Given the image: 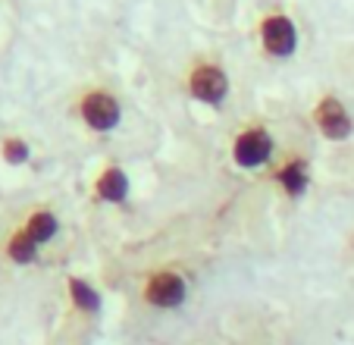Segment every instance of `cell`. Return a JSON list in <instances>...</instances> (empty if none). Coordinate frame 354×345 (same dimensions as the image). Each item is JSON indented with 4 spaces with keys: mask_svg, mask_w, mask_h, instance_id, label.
Here are the masks:
<instances>
[{
    "mask_svg": "<svg viewBox=\"0 0 354 345\" xmlns=\"http://www.w3.org/2000/svg\"><path fill=\"white\" fill-rule=\"evenodd\" d=\"M279 182L286 186L288 195L304 192V188H308V166H304V160H292V163L279 172Z\"/></svg>",
    "mask_w": 354,
    "mask_h": 345,
    "instance_id": "cell-8",
    "label": "cell"
},
{
    "mask_svg": "<svg viewBox=\"0 0 354 345\" xmlns=\"http://www.w3.org/2000/svg\"><path fill=\"white\" fill-rule=\"evenodd\" d=\"M147 301L157 308H176L185 301V283L176 273H157L147 283Z\"/></svg>",
    "mask_w": 354,
    "mask_h": 345,
    "instance_id": "cell-1",
    "label": "cell"
},
{
    "mask_svg": "<svg viewBox=\"0 0 354 345\" xmlns=\"http://www.w3.org/2000/svg\"><path fill=\"white\" fill-rule=\"evenodd\" d=\"M317 123H320V129L329 139H348V135H351V120H348L345 107L333 98H326L317 107Z\"/></svg>",
    "mask_w": 354,
    "mask_h": 345,
    "instance_id": "cell-5",
    "label": "cell"
},
{
    "mask_svg": "<svg viewBox=\"0 0 354 345\" xmlns=\"http://www.w3.org/2000/svg\"><path fill=\"white\" fill-rule=\"evenodd\" d=\"M69 289H73V299H75V305H79L82 311H97V292H94V289H88L82 279H73Z\"/></svg>",
    "mask_w": 354,
    "mask_h": 345,
    "instance_id": "cell-11",
    "label": "cell"
},
{
    "mask_svg": "<svg viewBox=\"0 0 354 345\" xmlns=\"http://www.w3.org/2000/svg\"><path fill=\"white\" fill-rule=\"evenodd\" d=\"M263 44H267L270 53L276 57H288L298 44V35H295V26L286 19V16H273V19L263 22Z\"/></svg>",
    "mask_w": 354,
    "mask_h": 345,
    "instance_id": "cell-3",
    "label": "cell"
},
{
    "mask_svg": "<svg viewBox=\"0 0 354 345\" xmlns=\"http://www.w3.org/2000/svg\"><path fill=\"white\" fill-rule=\"evenodd\" d=\"M82 113H85L88 126L94 129H113L120 123V104L107 94H91V98L82 104Z\"/></svg>",
    "mask_w": 354,
    "mask_h": 345,
    "instance_id": "cell-4",
    "label": "cell"
},
{
    "mask_svg": "<svg viewBox=\"0 0 354 345\" xmlns=\"http://www.w3.org/2000/svg\"><path fill=\"white\" fill-rule=\"evenodd\" d=\"M270 151H273V141L263 129H251L235 141V160L241 166H261L270 157Z\"/></svg>",
    "mask_w": 354,
    "mask_h": 345,
    "instance_id": "cell-2",
    "label": "cell"
},
{
    "mask_svg": "<svg viewBox=\"0 0 354 345\" xmlns=\"http://www.w3.org/2000/svg\"><path fill=\"white\" fill-rule=\"evenodd\" d=\"M26 233L32 236L35 242L54 239V233H57V220H54V213H35V217L28 220V229H26Z\"/></svg>",
    "mask_w": 354,
    "mask_h": 345,
    "instance_id": "cell-9",
    "label": "cell"
},
{
    "mask_svg": "<svg viewBox=\"0 0 354 345\" xmlns=\"http://www.w3.org/2000/svg\"><path fill=\"white\" fill-rule=\"evenodd\" d=\"M3 154H7L10 163H22V160L28 157V148L22 145V141H7V148H3Z\"/></svg>",
    "mask_w": 354,
    "mask_h": 345,
    "instance_id": "cell-12",
    "label": "cell"
},
{
    "mask_svg": "<svg viewBox=\"0 0 354 345\" xmlns=\"http://www.w3.org/2000/svg\"><path fill=\"white\" fill-rule=\"evenodd\" d=\"M192 94L207 104H216V100L226 98V76L214 67H204L192 76Z\"/></svg>",
    "mask_w": 354,
    "mask_h": 345,
    "instance_id": "cell-6",
    "label": "cell"
},
{
    "mask_svg": "<svg viewBox=\"0 0 354 345\" xmlns=\"http://www.w3.org/2000/svg\"><path fill=\"white\" fill-rule=\"evenodd\" d=\"M35 248H38V242H35L28 233H19L13 242H10V258L19 260V264H28V260H35Z\"/></svg>",
    "mask_w": 354,
    "mask_h": 345,
    "instance_id": "cell-10",
    "label": "cell"
},
{
    "mask_svg": "<svg viewBox=\"0 0 354 345\" xmlns=\"http://www.w3.org/2000/svg\"><path fill=\"white\" fill-rule=\"evenodd\" d=\"M126 192H129V179L122 176L120 170H110V172H104V176L97 179V195H100V198L122 201V198H126Z\"/></svg>",
    "mask_w": 354,
    "mask_h": 345,
    "instance_id": "cell-7",
    "label": "cell"
}]
</instances>
